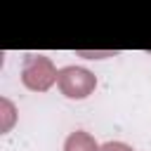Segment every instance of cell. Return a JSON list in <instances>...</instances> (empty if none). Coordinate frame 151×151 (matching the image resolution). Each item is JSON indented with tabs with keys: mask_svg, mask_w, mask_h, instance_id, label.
<instances>
[{
	"mask_svg": "<svg viewBox=\"0 0 151 151\" xmlns=\"http://www.w3.org/2000/svg\"><path fill=\"white\" fill-rule=\"evenodd\" d=\"M59 87L64 90V94L66 97H71V99H83V97H87L90 92H92V87H94V76L92 73H87L85 68H64V71H59Z\"/></svg>",
	"mask_w": 151,
	"mask_h": 151,
	"instance_id": "1",
	"label": "cell"
},
{
	"mask_svg": "<svg viewBox=\"0 0 151 151\" xmlns=\"http://www.w3.org/2000/svg\"><path fill=\"white\" fill-rule=\"evenodd\" d=\"M66 151H97V144H94L87 134L76 132V134L68 137V142H66Z\"/></svg>",
	"mask_w": 151,
	"mask_h": 151,
	"instance_id": "2",
	"label": "cell"
},
{
	"mask_svg": "<svg viewBox=\"0 0 151 151\" xmlns=\"http://www.w3.org/2000/svg\"><path fill=\"white\" fill-rule=\"evenodd\" d=\"M101 151H132V149L125 146V144H118V142H109V144L101 146Z\"/></svg>",
	"mask_w": 151,
	"mask_h": 151,
	"instance_id": "3",
	"label": "cell"
}]
</instances>
